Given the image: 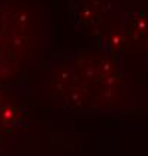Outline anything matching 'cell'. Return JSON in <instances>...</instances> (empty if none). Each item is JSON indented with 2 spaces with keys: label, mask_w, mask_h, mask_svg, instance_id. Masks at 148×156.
<instances>
[{
  "label": "cell",
  "mask_w": 148,
  "mask_h": 156,
  "mask_svg": "<svg viewBox=\"0 0 148 156\" xmlns=\"http://www.w3.org/2000/svg\"><path fill=\"white\" fill-rule=\"evenodd\" d=\"M22 117H24V113L19 108L11 105V104H5V105L0 107V120L6 126L18 125L19 122L22 120Z\"/></svg>",
  "instance_id": "obj_2"
},
{
  "label": "cell",
  "mask_w": 148,
  "mask_h": 156,
  "mask_svg": "<svg viewBox=\"0 0 148 156\" xmlns=\"http://www.w3.org/2000/svg\"><path fill=\"white\" fill-rule=\"evenodd\" d=\"M147 53H148V38H147Z\"/></svg>",
  "instance_id": "obj_6"
},
{
  "label": "cell",
  "mask_w": 148,
  "mask_h": 156,
  "mask_svg": "<svg viewBox=\"0 0 148 156\" xmlns=\"http://www.w3.org/2000/svg\"><path fill=\"white\" fill-rule=\"evenodd\" d=\"M3 102V95H2V92H0V104Z\"/></svg>",
  "instance_id": "obj_5"
},
{
  "label": "cell",
  "mask_w": 148,
  "mask_h": 156,
  "mask_svg": "<svg viewBox=\"0 0 148 156\" xmlns=\"http://www.w3.org/2000/svg\"><path fill=\"white\" fill-rule=\"evenodd\" d=\"M69 102H72V104H81V92L79 90H72V93H71V96H69Z\"/></svg>",
  "instance_id": "obj_4"
},
{
  "label": "cell",
  "mask_w": 148,
  "mask_h": 156,
  "mask_svg": "<svg viewBox=\"0 0 148 156\" xmlns=\"http://www.w3.org/2000/svg\"><path fill=\"white\" fill-rule=\"evenodd\" d=\"M97 17H99L97 6H94L93 3L84 5L78 14V27H90L97 21Z\"/></svg>",
  "instance_id": "obj_3"
},
{
  "label": "cell",
  "mask_w": 148,
  "mask_h": 156,
  "mask_svg": "<svg viewBox=\"0 0 148 156\" xmlns=\"http://www.w3.org/2000/svg\"><path fill=\"white\" fill-rule=\"evenodd\" d=\"M124 36L127 41L139 42L148 38V14L145 12H132L127 15L124 23Z\"/></svg>",
  "instance_id": "obj_1"
}]
</instances>
